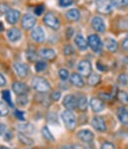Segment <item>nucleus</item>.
Wrapping results in <instances>:
<instances>
[{
	"mask_svg": "<svg viewBox=\"0 0 128 149\" xmlns=\"http://www.w3.org/2000/svg\"><path fill=\"white\" fill-rule=\"evenodd\" d=\"M61 117L64 122V125L68 128V129H74L76 126V117L73 114L72 111L70 110H65L61 113Z\"/></svg>",
	"mask_w": 128,
	"mask_h": 149,
	"instance_id": "obj_3",
	"label": "nucleus"
},
{
	"mask_svg": "<svg viewBox=\"0 0 128 149\" xmlns=\"http://www.w3.org/2000/svg\"><path fill=\"white\" fill-rule=\"evenodd\" d=\"M13 67H14L16 74L19 77H25L28 74L29 68H28V66H27V64L21 63V62H16L13 64Z\"/></svg>",
	"mask_w": 128,
	"mask_h": 149,
	"instance_id": "obj_13",
	"label": "nucleus"
},
{
	"mask_svg": "<svg viewBox=\"0 0 128 149\" xmlns=\"http://www.w3.org/2000/svg\"><path fill=\"white\" fill-rule=\"evenodd\" d=\"M18 139H19V141H21L22 143L26 144V145H31V144H33V139H31L30 137H28L26 134L24 133H18Z\"/></svg>",
	"mask_w": 128,
	"mask_h": 149,
	"instance_id": "obj_26",
	"label": "nucleus"
},
{
	"mask_svg": "<svg viewBox=\"0 0 128 149\" xmlns=\"http://www.w3.org/2000/svg\"><path fill=\"white\" fill-rule=\"evenodd\" d=\"M5 83H6L5 78L3 77V75L0 74V87H1V86H4V85H5Z\"/></svg>",
	"mask_w": 128,
	"mask_h": 149,
	"instance_id": "obj_45",
	"label": "nucleus"
},
{
	"mask_svg": "<svg viewBox=\"0 0 128 149\" xmlns=\"http://www.w3.org/2000/svg\"><path fill=\"white\" fill-rule=\"evenodd\" d=\"M73 33H74V30H73V28H71V27H68L67 28V31H66V35H67L68 38H71Z\"/></svg>",
	"mask_w": 128,
	"mask_h": 149,
	"instance_id": "obj_44",
	"label": "nucleus"
},
{
	"mask_svg": "<svg viewBox=\"0 0 128 149\" xmlns=\"http://www.w3.org/2000/svg\"><path fill=\"white\" fill-rule=\"evenodd\" d=\"M126 81H127V78L125 77V75H124V74L119 75V77H118V82H119L120 85L124 86L125 84H126Z\"/></svg>",
	"mask_w": 128,
	"mask_h": 149,
	"instance_id": "obj_39",
	"label": "nucleus"
},
{
	"mask_svg": "<svg viewBox=\"0 0 128 149\" xmlns=\"http://www.w3.org/2000/svg\"><path fill=\"white\" fill-rule=\"evenodd\" d=\"M9 113V106L6 102H0V116H6Z\"/></svg>",
	"mask_w": 128,
	"mask_h": 149,
	"instance_id": "obj_28",
	"label": "nucleus"
},
{
	"mask_svg": "<svg viewBox=\"0 0 128 149\" xmlns=\"http://www.w3.org/2000/svg\"><path fill=\"white\" fill-rule=\"evenodd\" d=\"M99 97L101 98V99L105 100V99H109V98H110V96L107 95L106 93H104V94H103V93H99Z\"/></svg>",
	"mask_w": 128,
	"mask_h": 149,
	"instance_id": "obj_47",
	"label": "nucleus"
},
{
	"mask_svg": "<svg viewBox=\"0 0 128 149\" xmlns=\"http://www.w3.org/2000/svg\"><path fill=\"white\" fill-rule=\"evenodd\" d=\"M58 74H59V77L61 78V80H64V81L67 80L68 77H69V73H68V71L66 69H64V68H61V69L59 70Z\"/></svg>",
	"mask_w": 128,
	"mask_h": 149,
	"instance_id": "obj_32",
	"label": "nucleus"
},
{
	"mask_svg": "<svg viewBox=\"0 0 128 149\" xmlns=\"http://www.w3.org/2000/svg\"><path fill=\"white\" fill-rule=\"evenodd\" d=\"M60 97H61V94H60V92H58V91H57V92H53L51 94V98L54 100V101L59 100V99H60Z\"/></svg>",
	"mask_w": 128,
	"mask_h": 149,
	"instance_id": "obj_43",
	"label": "nucleus"
},
{
	"mask_svg": "<svg viewBox=\"0 0 128 149\" xmlns=\"http://www.w3.org/2000/svg\"><path fill=\"white\" fill-rule=\"evenodd\" d=\"M90 107L92 108L93 111L98 113V112H101L102 110L104 109V104L101 99L96 98V97H92L90 99Z\"/></svg>",
	"mask_w": 128,
	"mask_h": 149,
	"instance_id": "obj_16",
	"label": "nucleus"
},
{
	"mask_svg": "<svg viewBox=\"0 0 128 149\" xmlns=\"http://www.w3.org/2000/svg\"><path fill=\"white\" fill-rule=\"evenodd\" d=\"M100 82V76L96 73H92L88 76V84L91 86H95L97 85Z\"/></svg>",
	"mask_w": 128,
	"mask_h": 149,
	"instance_id": "obj_25",
	"label": "nucleus"
},
{
	"mask_svg": "<svg viewBox=\"0 0 128 149\" xmlns=\"http://www.w3.org/2000/svg\"><path fill=\"white\" fill-rule=\"evenodd\" d=\"M91 124L97 131L104 132L106 130V123H105L104 119L100 116H94L91 121Z\"/></svg>",
	"mask_w": 128,
	"mask_h": 149,
	"instance_id": "obj_12",
	"label": "nucleus"
},
{
	"mask_svg": "<svg viewBox=\"0 0 128 149\" xmlns=\"http://www.w3.org/2000/svg\"><path fill=\"white\" fill-rule=\"evenodd\" d=\"M122 47L124 48L125 50H127V51H128V38H126V39L123 40V42H122Z\"/></svg>",
	"mask_w": 128,
	"mask_h": 149,
	"instance_id": "obj_46",
	"label": "nucleus"
},
{
	"mask_svg": "<svg viewBox=\"0 0 128 149\" xmlns=\"http://www.w3.org/2000/svg\"><path fill=\"white\" fill-rule=\"evenodd\" d=\"M88 46L92 49L93 52L99 54L103 49V43H102L101 39L98 35L91 34V35L88 36Z\"/></svg>",
	"mask_w": 128,
	"mask_h": 149,
	"instance_id": "obj_2",
	"label": "nucleus"
},
{
	"mask_svg": "<svg viewBox=\"0 0 128 149\" xmlns=\"http://www.w3.org/2000/svg\"><path fill=\"white\" fill-rule=\"evenodd\" d=\"M77 136H78L80 140H82L83 142H91L93 140V138H94L93 132L88 129L80 130V131H78V133H77Z\"/></svg>",
	"mask_w": 128,
	"mask_h": 149,
	"instance_id": "obj_14",
	"label": "nucleus"
},
{
	"mask_svg": "<svg viewBox=\"0 0 128 149\" xmlns=\"http://www.w3.org/2000/svg\"><path fill=\"white\" fill-rule=\"evenodd\" d=\"M31 85L37 92H40V93L48 92L50 89V85L47 80L44 79L43 77H39V76H36L32 79Z\"/></svg>",
	"mask_w": 128,
	"mask_h": 149,
	"instance_id": "obj_1",
	"label": "nucleus"
},
{
	"mask_svg": "<svg viewBox=\"0 0 128 149\" xmlns=\"http://www.w3.org/2000/svg\"><path fill=\"white\" fill-rule=\"evenodd\" d=\"M10 10L8 7V5L6 4H0V13H7Z\"/></svg>",
	"mask_w": 128,
	"mask_h": 149,
	"instance_id": "obj_42",
	"label": "nucleus"
},
{
	"mask_svg": "<svg viewBox=\"0 0 128 149\" xmlns=\"http://www.w3.org/2000/svg\"><path fill=\"white\" fill-rule=\"evenodd\" d=\"M63 106L67 110H73L77 107V99L74 95H66L62 102Z\"/></svg>",
	"mask_w": 128,
	"mask_h": 149,
	"instance_id": "obj_10",
	"label": "nucleus"
},
{
	"mask_svg": "<svg viewBox=\"0 0 128 149\" xmlns=\"http://www.w3.org/2000/svg\"><path fill=\"white\" fill-rule=\"evenodd\" d=\"M21 31L18 28H10L7 31V37L11 42H16L21 38Z\"/></svg>",
	"mask_w": 128,
	"mask_h": 149,
	"instance_id": "obj_20",
	"label": "nucleus"
},
{
	"mask_svg": "<svg viewBox=\"0 0 128 149\" xmlns=\"http://www.w3.org/2000/svg\"><path fill=\"white\" fill-rule=\"evenodd\" d=\"M43 11H44V6H43V5H38V6H36V7L34 8V13H35L36 15H38V16H40L41 14H42Z\"/></svg>",
	"mask_w": 128,
	"mask_h": 149,
	"instance_id": "obj_38",
	"label": "nucleus"
},
{
	"mask_svg": "<svg viewBox=\"0 0 128 149\" xmlns=\"http://www.w3.org/2000/svg\"><path fill=\"white\" fill-rule=\"evenodd\" d=\"M3 99L5 100L6 102L8 103L10 106H13V103H12V101H11V96H10V92H9L8 90H4L3 91Z\"/></svg>",
	"mask_w": 128,
	"mask_h": 149,
	"instance_id": "obj_33",
	"label": "nucleus"
},
{
	"mask_svg": "<svg viewBox=\"0 0 128 149\" xmlns=\"http://www.w3.org/2000/svg\"><path fill=\"white\" fill-rule=\"evenodd\" d=\"M27 58L29 59V60H34V59H36V54L35 52L33 51H30V50H28L27 51Z\"/></svg>",
	"mask_w": 128,
	"mask_h": 149,
	"instance_id": "obj_41",
	"label": "nucleus"
},
{
	"mask_svg": "<svg viewBox=\"0 0 128 149\" xmlns=\"http://www.w3.org/2000/svg\"><path fill=\"white\" fill-rule=\"evenodd\" d=\"M112 3L117 8H125L128 6V0H112Z\"/></svg>",
	"mask_w": 128,
	"mask_h": 149,
	"instance_id": "obj_29",
	"label": "nucleus"
},
{
	"mask_svg": "<svg viewBox=\"0 0 128 149\" xmlns=\"http://www.w3.org/2000/svg\"><path fill=\"white\" fill-rule=\"evenodd\" d=\"M62 149H74V146H70V145H68V146H65V147H63Z\"/></svg>",
	"mask_w": 128,
	"mask_h": 149,
	"instance_id": "obj_49",
	"label": "nucleus"
},
{
	"mask_svg": "<svg viewBox=\"0 0 128 149\" xmlns=\"http://www.w3.org/2000/svg\"><path fill=\"white\" fill-rule=\"evenodd\" d=\"M117 97L121 102L125 103V104H127L128 103V94L126 92H124V91H118Z\"/></svg>",
	"mask_w": 128,
	"mask_h": 149,
	"instance_id": "obj_30",
	"label": "nucleus"
},
{
	"mask_svg": "<svg viewBox=\"0 0 128 149\" xmlns=\"http://www.w3.org/2000/svg\"><path fill=\"white\" fill-rule=\"evenodd\" d=\"M103 45H104V47L110 52H115L116 50L118 49V44H117V42H116V40H114L113 38H110V37L105 38Z\"/></svg>",
	"mask_w": 128,
	"mask_h": 149,
	"instance_id": "obj_18",
	"label": "nucleus"
},
{
	"mask_svg": "<svg viewBox=\"0 0 128 149\" xmlns=\"http://www.w3.org/2000/svg\"><path fill=\"white\" fill-rule=\"evenodd\" d=\"M63 53L65 55H71L74 54V48H73L71 45H66L63 48Z\"/></svg>",
	"mask_w": 128,
	"mask_h": 149,
	"instance_id": "obj_34",
	"label": "nucleus"
},
{
	"mask_svg": "<svg viewBox=\"0 0 128 149\" xmlns=\"http://www.w3.org/2000/svg\"><path fill=\"white\" fill-rule=\"evenodd\" d=\"M36 24V19L33 15L31 14H26L22 17V21H21V25L24 29L28 30V29H31L35 26Z\"/></svg>",
	"mask_w": 128,
	"mask_h": 149,
	"instance_id": "obj_11",
	"label": "nucleus"
},
{
	"mask_svg": "<svg viewBox=\"0 0 128 149\" xmlns=\"http://www.w3.org/2000/svg\"><path fill=\"white\" fill-rule=\"evenodd\" d=\"M101 149H116V147L111 142H104L101 145Z\"/></svg>",
	"mask_w": 128,
	"mask_h": 149,
	"instance_id": "obj_37",
	"label": "nucleus"
},
{
	"mask_svg": "<svg viewBox=\"0 0 128 149\" xmlns=\"http://www.w3.org/2000/svg\"><path fill=\"white\" fill-rule=\"evenodd\" d=\"M41 132H42L43 137H44V138L46 139V140L51 141V142H53V141H54V136L51 134L50 130L48 129L47 127H43V128H42V130H41Z\"/></svg>",
	"mask_w": 128,
	"mask_h": 149,
	"instance_id": "obj_27",
	"label": "nucleus"
},
{
	"mask_svg": "<svg viewBox=\"0 0 128 149\" xmlns=\"http://www.w3.org/2000/svg\"><path fill=\"white\" fill-rule=\"evenodd\" d=\"M35 69L37 72H41V71H44L46 69V63L43 62V61H37L35 63Z\"/></svg>",
	"mask_w": 128,
	"mask_h": 149,
	"instance_id": "obj_31",
	"label": "nucleus"
},
{
	"mask_svg": "<svg viewBox=\"0 0 128 149\" xmlns=\"http://www.w3.org/2000/svg\"><path fill=\"white\" fill-rule=\"evenodd\" d=\"M5 125L3 124V123H0V136H1L2 134L4 133V131H5Z\"/></svg>",
	"mask_w": 128,
	"mask_h": 149,
	"instance_id": "obj_48",
	"label": "nucleus"
},
{
	"mask_svg": "<svg viewBox=\"0 0 128 149\" xmlns=\"http://www.w3.org/2000/svg\"><path fill=\"white\" fill-rule=\"evenodd\" d=\"M39 54L42 58L46 59V60H48V61L53 60V59L56 57L55 51H54L53 49H51V48H43V49L40 50Z\"/></svg>",
	"mask_w": 128,
	"mask_h": 149,
	"instance_id": "obj_19",
	"label": "nucleus"
},
{
	"mask_svg": "<svg viewBox=\"0 0 128 149\" xmlns=\"http://www.w3.org/2000/svg\"><path fill=\"white\" fill-rule=\"evenodd\" d=\"M17 103H18V104L21 105V106H24V105H26L27 104V98H26V96H24V95L18 96Z\"/></svg>",
	"mask_w": 128,
	"mask_h": 149,
	"instance_id": "obj_36",
	"label": "nucleus"
},
{
	"mask_svg": "<svg viewBox=\"0 0 128 149\" xmlns=\"http://www.w3.org/2000/svg\"><path fill=\"white\" fill-rule=\"evenodd\" d=\"M88 106V100L85 95H79L78 99H77V107L81 110V111H85Z\"/></svg>",
	"mask_w": 128,
	"mask_h": 149,
	"instance_id": "obj_24",
	"label": "nucleus"
},
{
	"mask_svg": "<svg viewBox=\"0 0 128 149\" xmlns=\"http://www.w3.org/2000/svg\"><path fill=\"white\" fill-rule=\"evenodd\" d=\"M14 115L17 117V119H19V120H24L25 117H24V113L21 111H19V110H16L14 112Z\"/></svg>",
	"mask_w": 128,
	"mask_h": 149,
	"instance_id": "obj_40",
	"label": "nucleus"
},
{
	"mask_svg": "<svg viewBox=\"0 0 128 149\" xmlns=\"http://www.w3.org/2000/svg\"><path fill=\"white\" fill-rule=\"evenodd\" d=\"M20 18V12L16 9H10L6 13V20L9 24H15Z\"/></svg>",
	"mask_w": 128,
	"mask_h": 149,
	"instance_id": "obj_15",
	"label": "nucleus"
},
{
	"mask_svg": "<svg viewBox=\"0 0 128 149\" xmlns=\"http://www.w3.org/2000/svg\"><path fill=\"white\" fill-rule=\"evenodd\" d=\"M12 90L17 96H20V95L26 94L28 92L29 88L25 83H22L20 81H16L12 84Z\"/></svg>",
	"mask_w": 128,
	"mask_h": 149,
	"instance_id": "obj_8",
	"label": "nucleus"
},
{
	"mask_svg": "<svg viewBox=\"0 0 128 149\" xmlns=\"http://www.w3.org/2000/svg\"><path fill=\"white\" fill-rule=\"evenodd\" d=\"M118 120L122 124H128V110L125 107H119L116 112Z\"/></svg>",
	"mask_w": 128,
	"mask_h": 149,
	"instance_id": "obj_21",
	"label": "nucleus"
},
{
	"mask_svg": "<svg viewBox=\"0 0 128 149\" xmlns=\"http://www.w3.org/2000/svg\"><path fill=\"white\" fill-rule=\"evenodd\" d=\"M96 9L100 13L108 14L113 9L112 0H96Z\"/></svg>",
	"mask_w": 128,
	"mask_h": 149,
	"instance_id": "obj_4",
	"label": "nucleus"
},
{
	"mask_svg": "<svg viewBox=\"0 0 128 149\" xmlns=\"http://www.w3.org/2000/svg\"><path fill=\"white\" fill-rule=\"evenodd\" d=\"M58 3L61 7H68L73 3V0H58Z\"/></svg>",
	"mask_w": 128,
	"mask_h": 149,
	"instance_id": "obj_35",
	"label": "nucleus"
},
{
	"mask_svg": "<svg viewBox=\"0 0 128 149\" xmlns=\"http://www.w3.org/2000/svg\"><path fill=\"white\" fill-rule=\"evenodd\" d=\"M30 36L35 42L41 43L45 39V32L43 30L42 27H36V28H34L33 30L31 31Z\"/></svg>",
	"mask_w": 128,
	"mask_h": 149,
	"instance_id": "obj_9",
	"label": "nucleus"
},
{
	"mask_svg": "<svg viewBox=\"0 0 128 149\" xmlns=\"http://www.w3.org/2000/svg\"><path fill=\"white\" fill-rule=\"evenodd\" d=\"M70 82H71L74 86L80 87V88L84 86L83 79H82L81 75L78 74V73H72V74L70 75Z\"/></svg>",
	"mask_w": 128,
	"mask_h": 149,
	"instance_id": "obj_22",
	"label": "nucleus"
},
{
	"mask_svg": "<svg viewBox=\"0 0 128 149\" xmlns=\"http://www.w3.org/2000/svg\"><path fill=\"white\" fill-rule=\"evenodd\" d=\"M127 94H128V93H127Z\"/></svg>",
	"mask_w": 128,
	"mask_h": 149,
	"instance_id": "obj_51",
	"label": "nucleus"
},
{
	"mask_svg": "<svg viewBox=\"0 0 128 149\" xmlns=\"http://www.w3.org/2000/svg\"><path fill=\"white\" fill-rule=\"evenodd\" d=\"M91 26H92V28L94 29L95 31L99 32V33L104 32L105 28H106L104 20L102 19L100 16H95V17L92 18V20H91Z\"/></svg>",
	"mask_w": 128,
	"mask_h": 149,
	"instance_id": "obj_7",
	"label": "nucleus"
},
{
	"mask_svg": "<svg viewBox=\"0 0 128 149\" xmlns=\"http://www.w3.org/2000/svg\"><path fill=\"white\" fill-rule=\"evenodd\" d=\"M77 70L81 76H89L91 74V71H92V66L89 61L82 60L77 65Z\"/></svg>",
	"mask_w": 128,
	"mask_h": 149,
	"instance_id": "obj_6",
	"label": "nucleus"
},
{
	"mask_svg": "<svg viewBox=\"0 0 128 149\" xmlns=\"http://www.w3.org/2000/svg\"><path fill=\"white\" fill-rule=\"evenodd\" d=\"M43 21H44V23L46 26H48L51 29H54V30H57V29L59 28V26H60L59 19L56 17L55 15L52 14V13H50V12L47 13V14L44 16Z\"/></svg>",
	"mask_w": 128,
	"mask_h": 149,
	"instance_id": "obj_5",
	"label": "nucleus"
},
{
	"mask_svg": "<svg viewBox=\"0 0 128 149\" xmlns=\"http://www.w3.org/2000/svg\"><path fill=\"white\" fill-rule=\"evenodd\" d=\"M0 149H10V148H7L5 146H0Z\"/></svg>",
	"mask_w": 128,
	"mask_h": 149,
	"instance_id": "obj_50",
	"label": "nucleus"
},
{
	"mask_svg": "<svg viewBox=\"0 0 128 149\" xmlns=\"http://www.w3.org/2000/svg\"><path fill=\"white\" fill-rule=\"evenodd\" d=\"M80 17L79 10L76 8H72L66 12V18L70 21H77Z\"/></svg>",
	"mask_w": 128,
	"mask_h": 149,
	"instance_id": "obj_23",
	"label": "nucleus"
},
{
	"mask_svg": "<svg viewBox=\"0 0 128 149\" xmlns=\"http://www.w3.org/2000/svg\"><path fill=\"white\" fill-rule=\"evenodd\" d=\"M74 42H75V45L77 46V48H78L79 50H81V51H84V50L87 49L88 43L85 38H84V36L81 35V34H77V35L75 36Z\"/></svg>",
	"mask_w": 128,
	"mask_h": 149,
	"instance_id": "obj_17",
	"label": "nucleus"
}]
</instances>
